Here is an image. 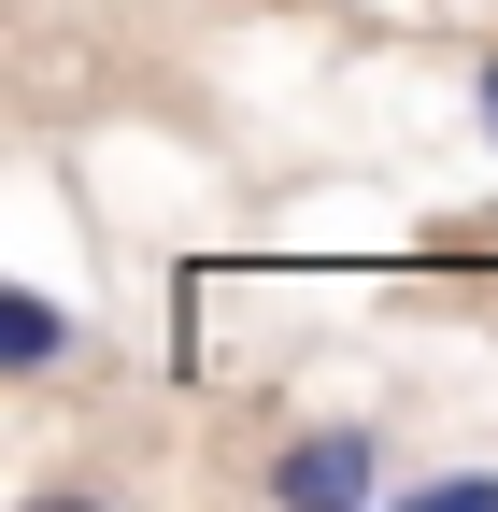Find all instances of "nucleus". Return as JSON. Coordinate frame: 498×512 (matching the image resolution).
Masks as SVG:
<instances>
[{
    "instance_id": "nucleus-1",
    "label": "nucleus",
    "mask_w": 498,
    "mask_h": 512,
    "mask_svg": "<svg viewBox=\"0 0 498 512\" xmlns=\"http://www.w3.org/2000/svg\"><path fill=\"white\" fill-rule=\"evenodd\" d=\"M257 498H271V512H370V498H385V441H370L356 413L285 427L271 456H257Z\"/></svg>"
},
{
    "instance_id": "nucleus-2",
    "label": "nucleus",
    "mask_w": 498,
    "mask_h": 512,
    "mask_svg": "<svg viewBox=\"0 0 498 512\" xmlns=\"http://www.w3.org/2000/svg\"><path fill=\"white\" fill-rule=\"evenodd\" d=\"M57 356H72V313H57L43 285H0V370H15V384H43Z\"/></svg>"
},
{
    "instance_id": "nucleus-3",
    "label": "nucleus",
    "mask_w": 498,
    "mask_h": 512,
    "mask_svg": "<svg viewBox=\"0 0 498 512\" xmlns=\"http://www.w3.org/2000/svg\"><path fill=\"white\" fill-rule=\"evenodd\" d=\"M413 512H498V470H427Z\"/></svg>"
},
{
    "instance_id": "nucleus-4",
    "label": "nucleus",
    "mask_w": 498,
    "mask_h": 512,
    "mask_svg": "<svg viewBox=\"0 0 498 512\" xmlns=\"http://www.w3.org/2000/svg\"><path fill=\"white\" fill-rule=\"evenodd\" d=\"M470 128L498 143V57H470Z\"/></svg>"
}]
</instances>
